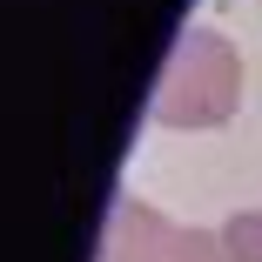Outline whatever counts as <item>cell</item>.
I'll return each instance as SVG.
<instances>
[{
	"label": "cell",
	"instance_id": "1",
	"mask_svg": "<svg viewBox=\"0 0 262 262\" xmlns=\"http://www.w3.org/2000/svg\"><path fill=\"white\" fill-rule=\"evenodd\" d=\"M222 235H229V249H235L242 262H262V215H235Z\"/></svg>",
	"mask_w": 262,
	"mask_h": 262
}]
</instances>
